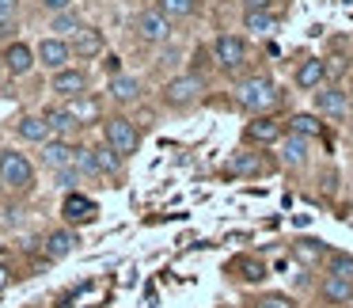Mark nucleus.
<instances>
[{
    "label": "nucleus",
    "mask_w": 353,
    "mask_h": 308,
    "mask_svg": "<svg viewBox=\"0 0 353 308\" xmlns=\"http://www.w3.org/2000/svg\"><path fill=\"white\" fill-rule=\"evenodd\" d=\"M95 153V164H99V179H122L125 171V160L114 153V148L107 145V141H99V145H92Z\"/></svg>",
    "instance_id": "26"
},
{
    "label": "nucleus",
    "mask_w": 353,
    "mask_h": 308,
    "mask_svg": "<svg viewBox=\"0 0 353 308\" xmlns=\"http://www.w3.org/2000/svg\"><path fill=\"white\" fill-rule=\"evenodd\" d=\"M251 308H296V300L289 293H277V289H266L251 300Z\"/></svg>",
    "instance_id": "34"
},
{
    "label": "nucleus",
    "mask_w": 353,
    "mask_h": 308,
    "mask_svg": "<svg viewBox=\"0 0 353 308\" xmlns=\"http://www.w3.org/2000/svg\"><path fill=\"white\" fill-rule=\"evenodd\" d=\"M16 137L27 141V145H46V141L54 137V130H50V122L42 115H19L16 118Z\"/></svg>",
    "instance_id": "23"
},
{
    "label": "nucleus",
    "mask_w": 353,
    "mask_h": 308,
    "mask_svg": "<svg viewBox=\"0 0 353 308\" xmlns=\"http://www.w3.org/2000/svg\"><path fill=\"white\" fill-rule=\"evenodd\" d=\"M88 88H92V77H88V69H80V65H69V69L61 73H50V92L57 95V99H80V95H88Z\"/></svg>",
    "instance_id": "11"
},
{
    "label": "nucleus",
    "mask_w": 353,
    "mask_h": 308,
    "mask_svg": "<svg viewBox=\"0 0 353 308\" xmlns=\"http://www.w3.org/2000/svg\"><path fill=\"white\" fill-rule=\"evenodd\" d=\"M130 35H133L137 46L160 50V46H168V42L175 39V23H171L156 4H145V8H137L130 16Z\"/></svg>",
    "instance_id": "3"
},
{
    "label": "nucleus",
    "mask_w": 353,
    "mask_h": 308,
    "mask_svg": "<svg viewBox=\"0 0 353 308\" xmlns=\"http://www.w3.org/2000/svg\"><path fill=\"white\" fill-rule=\"evenodd\" d=\"M69 107H72V115H77L80 126H88L92 118H99V99H95L92 92L80 95V99H69ZM99 122H103V118H99Z\"/></svg>",
    "instance_id": "31"
},
{
    "label": "nucleus",
    "mask_w": 353,
    "mask_h": 308,
    "mask_svg": "<svg viewBox=\"0 0 353 308\" xmlns=\"http://www.w3.org/2000/svg\"><path fill=\"white\" fill-rule=\"evenodd\" d=\"M327 251H330V247L323 244V240H315V236H300V240H292V255H296V259L304 262V267H323Z\"/></svg>",
    "instance_id": "27"
},
{
    "label": "nucleus",
    "mask_w": 353,
    "mask_h": 308,
    "mask_svg": "<svg viewBox=\"0 0 353 308\" xmlns=\"http://www.w3.org/2000/svg\"><path fill=\"white\" fill-rule=\"evenodd\" d=\"M54 179H57V186H61L65 194H69V191H77V186L84 183V175H80V171L72 168V164H69V168H61V171H54Z\"/></svg>",
    "instance_id": "35"
},
{
    "label": "nucleus",
    "mask_w": 353,
    "mask_h": 308,
    "mask_svg": "<svg viewBox=\"0 0 353 308\" xmlns=\"http://www.w3.org/2000/svg\"><path fill=\"white\" fill-rule=\"evenodd\" d=\"M0 65H4V73H8V77L23 80V77H31V73L39 69V57H34L31 42L12 39V42H4V50H0Z\"/></svg>",
    "instance_id": "10"
},
{
    "label": "nucleus",
    "mask_w": 353,
    "mask_h": 308,
    "mask_svg": "<svg viewBox=\"0 0 353 308\" xmlns=\"http://www.w3.org/2000/svg\"><path fill=\"white\" fill-rule=\"evenodd\" d=\"M274 4H277V8H281V4H289V0H274Z\"/></svg>",
    "instance_id": "41"
},
{
    "label": "nucleus",
    "mask_w": 353,
    "mask_h": 308,
    "mask_svg": "<svg viewBox=\"0 0 353 308\" xmlns=\"http://www.w3.org/2000/svg\"><path fill=\"white\" fill-rule=\"evenodd\" d=\"M39 8L46 12V16H57V12H69V8H77V0H39Z\"/></svg>",
    "instance_id": "37"
},
{
    "label": "nucleus",
    "mask_w": 353,
    "mask_h": 308,
    "mask_svg": "<svg viewBox=\"0 0 353 308\" xmlns=\"http://www.w3.org/2000/svg\"><path fill=\"white\" fill-rule=\"evenodd\" d=\"M323 274L353 278V255L350 251H327V259H323Z\"/></svg>",
    "instance_id": "30"
},
{
    "label": "nucleus",
    "mask_w": 353,
    "mask_h": 308,
    "mask_svg": "<svg viewBox=\"0 0 353 308\" xmlns=\"http://www.w3.org/2000/svg\"><path fill=\"white\" fill-rule=\"evenodd\" d=\"M34 57H39V69H46V73H61L77 61L69 39H57V35H42V39L34 42Z\"/></svg>",
    "instance_id": "9"
},
{
    "label": "nucleus",
    "mask_w": 353,
    "mask_h": 308,
    "mask_svg": "<svg viewBox=\"0 0 353 308\" xmlns=\"http://www.w3.org/2000/svg\"><path fill=\"white\" fill-rule=\"evenodd\" d=\"M209 50H213V65L221 77H239L251 65V39L243 31H216Z\"/></svg>",
    "instance_id": "2"
},
{
    "label": "nucleus",
    "mask_w": 353,
    "mask_h": 308,
    "mask_svg": "<svg viewBox=\"0 0 353 308\" xmlns=\"http://www.w3.org/2000/svg\"><path fill=\"white\" fill-rule=\"evenodd\" d=\"M141 95H145V80L137 73H118V77L107 80V99L114 107H133Z\"/></svg>",
    "instance_id": "16"
},
{
    "label": "nucleus",
    "mask_w": 353,
    "mask_h": 308,
    "mask_svg": "<svg viewBox=\"0 0 353 308\" xmlns=\"http://www.w3.org/2000/svg\"><path fill=\"white\" fill-rule=\"evenodd\" d=\"M285 130H289V133H300V137H307V141H315V137H323V133H327V126L319 122V115L296 110V115L285 118Z\"/></svg>",
    "instance_id": "28"
},
{
    "label": "nucleus",
    "mask_w": 353,
    "mask_h": 308,
    "mask_svg": "<svg viewBox=\"0 0 353 308\" xmlns=\"http://www.w3.org/2000/svg\"><path fill=\"white\" fill-rule=\"evenodd\" d=\"M84 12L80 8H69V12H57V16H50V35H57V39H72L77 31H84Z\"/></svg>",
    "instance_id": "29"
},
{
    "label": "nucleus",
    "mask_w": 353,
    "mask_h": 308,
    "mask_svg": "<svg viewBox=\"0 0 353 308\" xmlns=\"http://www.w3.org/2000/svg\"><path fill=\"white\" fill-rule=\"evenodd\" d=\"M239 31L247 39H274L281 31V12L266 8V12H239Z\"/></svg>",
    "instance_id": "14"
},
{
    "label": "nucleus",
    "mask_w": 353,
    "mask_h": 308,
    "mask_svg": "<svg viewBox=\"0 0 353 308\" xmlns=\"http://www.w3.org/2000/svg\"><path fill=\"white\" fill-rule=\"evenodd\" d=\"M103 141H107L122 160H130V156H137V148H141V130H137V122H133L130 115H107L103 118Z\"/></svg>",
    "instance_id": "6"
},
{
    "label": "nucleus",
    "mask_w": 353,
    "mask_h": 308,
    "mask_svg": "<svg viewBox=\"0 0 353 308\" xmlns=\"http://www.w3.org/2000/svg\"><path fill=\"white\" fill-rule=\"evenodd\" d=\"M19 16V0H0V31H8Z\"/></svg>",
    "instance_id": "36"
},
{
    "label": "nucleus",
    "mask_w": 353,
    "mask_h": 308,
    "mask_svg": "<svg viewBox=\"0 0 353 308\" xmlns=\"http://www.w3.org/2000/svg\"><path fill=\"white\" fill-rule=\"evenodd\" d=\"M61 217H65V224H92L95 217H99V206H95L88 194H80V191H69L65 194V202H61Z\"/></svg>",
    "instance_id": "19"
},
{
    "label": "nucleus",
    "mask_w": 353,
    "mask_h": 308,
    "mask_svg": "<svg viewBox=\"0 0 353 308\" xmlns=\"http://www.w3.org/2000/svg\"><path fill=\"white\" fill-rule=\"evenodd\" d=\"M201 92H205V80L194 77V73H175V77H168L160 84V103L168 110H190L194 103L201 99Z\"/></svg>",
    "instance_id": "5"
},
{
    "label": "nucleus",
    "mask_w": 353,
    "mask_h": 308,
    "mask_svg": "<svg viewBox=\"0 0 353 308\" xmlns=\"http://www.w3.org/2000/svg\"><path fill=\"white\" fill-rule=\"evenodd\" d=\"M69 46H72V57H77V61H95V57L107 54V35H103V27L84 23V31L72 35Z\"/></svg>",
    "instance_id": "13"
},
{
    "label": "nucleus",
    "mask_w": 353,
    "mask_h": 308,
    "mask_svg": "<svg viewBox=\"0 0 353 308\" xmlns=\"http://www.w3.org/2000/svg\"><path fill=\"white\" fill-rule=\"evenodd\" d=\"M312 103H315V115L330 118V122H342V118L350 115V107H353L350 88H345V84H323V88H315Z\"/></svg>",
    "instance_id": "7"
},
{
    "label": "nucleus",
    "mask_w": 353,
    "mask_h": 308,
    "mask_svg": "<svg viewBox=\"0 0 353 308\" xmlns=\"http://www.w3.org/2000/svg\"><path fill=\"white\" fill-rule=\"evenodd\" d=\"M77 244H80L77 229H72V224H61V229H50L46 236H42V255H46L50 262L69 259V255L77 251Z\"/></svg>",
    "instance_id": "18"
},
{
    "label": "nucleus",
    "mask_w": 353,
    "mask_h": 308,
    "mask_svg": "<svg viewBox=\"0 0 353 308\" xmlns=\"http://www.w3.org/2000/svg\"><path fill=\"white\" fill-rule=\"evenodd\" d=\"M39 148H42V168H50V171L69 168L72 153H77V145H72L69 137H50L46 145H39Z\"/></svg>",
    "instance_id": "22"
},
{
    "label": "nucleus",
    "mask_w": 353,
    "mask_h": 308,
    "mask_svg": "<svg viewBox=\"0 0 353 308\" xmlns=\"http://www.w3.org/2000/svg\"><path fill=\"white\" fill-rule=\"evenodd\" d=\"M0 285H4V278H0Z\"/></svg>",
    "instance_id": "42"
},
{
    "label": "nucleus",
    "mask_w": 353,
    "mask_h": 308,
    "mask_svg": "<svg viewBox=\"0 0 353 308\" xmlns=\"http://www.w3.org/2000/svg\"><path fill=\"white\" fill-rule=\"evenodd\" d=\"M103 73H107V80L118 77V73H125L122 69V57H118V54H103Z\"/></svg>",
    "instance_id": "38"
},
{
    "label": "nucleus",
    "mask_w": 353,
    "mask_h": 308,
    "mask_svg": "<svg viewBox=\"0 0 353 308\" xmlns=\"http://www.w3.org/2000/svg\"><path fill=\"white\" fill-rule=\"evenodd\" d=\"M292 84H296V92H315V88L327 84V65H323V57H304V61H296Z\"/></svg>",
    "instance_id": "20"
},
{
    "label": "nucleus",
    "mask_w": 353,
    "mask_h": 308,
    "mask_svg": "<svg viewBox=\"0 0 353 308\" xmlns=\"http://www.w3.org/2000/svg\"><path fill=\"white\" fill-rule=\"evenodd\" d=\"M145 4H156V0H137V8H145Z\"/></svg>",
    "instance_id": "40"
},
{
    "label": "nucleus",
    "mask_w": 353,
    "mask_h": 308,
    "mask_svg": "<svg viewBox=\"0 0 353 308\" xmlns=\"http://www.w3.org/2000/svg\"><path fill=\"white\" fill-rule=\"evenodd\" d=\"M266 8H277L274 0H239V12H266Z\"/></svg>",
    "instance_id": "39"
},
{
    "label": "nucleus",
    "mask_w": 353,
    "mask_h": 308,
    "mask_svg": "<svg viewBox=\"0 0 353 308\" xmlns=\"http://www.w3.org/2000/svg\"><path fill=\"white\" fill-rule=\"evenodd\" d=\"M277 99H281V88H277V80L262 69L239 77L236 88H232V103H236L239 110H247V115H270V110L277 107Z\"/></svg>",
    "instance_id": "1"
},
{
    "label": "nucleus",
    "mask_w": 353,
    "mask_h": 308,
    "mask_svg": "<svg viewBox=\"0 0 353 308\" xmlns=\"http://www.w3.org/2000/svg\"><path fill=\"white\" fill-rule=\"evenodd\" d=\"M224 171H228L232 179H259L262 171H270V164L262 160V148L243 145V148H236V153L224 160Z\"/></svg>",
    "instance_id": "12"
},
{
    "label": "nucleus",
    "mask_w": 353,
    "mask_h": 308,
    "mask_svg": "<svg viewBox=\"0 0 353 308\" xmlns=\"http://www.w3.org/2000/svg\"><path fill=\"white\" fill-rule=\"evenodd\" d=\"M156 8L171 19V23H186V19H198L205 0H156Z\"/></svg>",
    "instance_id": "25"
},
{
    "label": "nucleus",
    "mask_w": 353,
    "mask_h": 308,
    "mask_svg": "<svg viewBox=\"0 0 353 308\" xmlns=\"http://www.w3.org/2000/svg\"><path fill=\"white\" fill-rule=\"evenodd\" d=\"M323 65H327V84H345V77H350V57L345 54H327Z\"/></svg>",
    "instance_id": "33"
},
{
    "label": "nucleus",
    "mask_w": 353,
    "mask_h": 308,
    "mask_svg": "<svg viewBox=\"0 0 353 308\" xmlns=\"http://www.w3.org/2000/svg\"><path fill=\"white\" fill-rule=\"evenodd\" d=\"M285 137V118L274 115H251V122L243 126V145L251 148H274Z\"/></svg>",
    "instance_id": "8"
},
{
    "label": "nucleus",
    "mask_w": 353,
    "mask_h": 308,
    "mask_svg": "<svg viewBox=\"0 0 353 308\" xmlns=\"http://www.w3.org/2000/svg\"><path fill=\"white\" fill-rule=\"evenodd\" d=\"M274 148H277V160H281L285 168H304L307 156H312V153H307V148H312V141L300 137V133H289V130H285V137L277 141Z\"/></svg>",
    "instance_id": "21"
},
{
    "label": "nucleus",
    "mask_w": 353,
    "mask_h": 308,
    "mask_svg": "<svg viewBox=\"0 0 353 308\" xmlns=\"http://www.w3.org/2000/svg\"><path fill=\"white\" fill-rule=\"evenodd\" d=\"M224 274L239 285H262L270 270H266V262L254 259V255H232V259L224 262Z\"/></svg>",
    "instance_id": "15"
},
{
    "label": "nucleus",
    "mask_w": 353,
    "mask_h": 308,
    "mask_svg": "<svg viewBox=\"0 0 353 308\" xmlns=\"http://www.w3.org/2000/svg\"><path fill=\"white\" fill-rule=\"evenodd\" d=\"M315 297L330 308H345L353 305V278H338V274H323L315 285Z\"/></svg>",
    "instance_id": "17"
},
{
    "label": "nucleus",
    "mask_w": 353,
    "mask_h": 308,
    "mask_svg": "<svg viewBox=\"0 0 353 308\" xmlns=\"http://www.w3.org/2000/svg\"><path fill=\"white\" fill-rule=\"evenodd\" d=\"M42 118L50 122V130H54V137H69L72 130H77V115H72V107L65 99H57V103H50V107H42Z\"/></svg>",
    "instance_id": "24"
},
{
    "label": "nucleus",
    "mask_w": 353,
    "mask_h": 308,
    "mask_svg": "<svg viewBox=\"0 0 353 308\" xmlns=\"http://www.w3.org/2000/svg\"><path fill=\"white\" fill-rule=\"evenodd\" d=\"M0 191L31 194L34 191V164L19 148H0Z\"/></svg>",
    "instance_id": "4"
},
{
    "label": "nucleus",
    "mask_w": 353,
    "mask_h": 308,
    "mask_svg": "<svg viewBox=\"0 0 353 308\" xmlns=\"http://www.w3.org/2000/svg\"><path fill=\"white\" fill-rule=\"evenodd\" d=\"M72 168H77L84 179H99V164H95L92 145H77V153H72Z\"/></svg>",
    "instance_id": "32"
}]
</instances>
